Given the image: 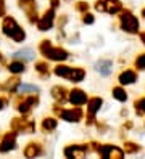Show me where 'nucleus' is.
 Listing matches in <instances>:
<instances>
[{
	"label": "nucleus",
	"instance_id": "1",
	"mask_svg": "<svg viewBox=\"0 0 145 159\" xmlns=\"http://www.w3.org/2000/svg\"><path fill=\"white\" fill-rule=\"evenodd\" d=\"M2 27H3V34L12 37L15 42H23L24 40L26 34H24V31L21 29V27L18 26V23L13 20V18H5Z\"/></svg>",
	"mask_w": 145,
	"mask_h": 159
},
{
	"label": "nucleus",
	"instance_id": "2",
	"mask_svg": "<svg viewBox=\"0 0 145 159\" xmlns=\"http://www.w3.org/2000/svg\"><path fill=\"white\" fill-rule=\"evenodd\" d=\"M41 52L44 53V57H47L48 60L53 61H65L68 58V52L63 48H58V47H53L48 40H44L41 43Z\"/></svg>",
	"mask_w": 145,
	"mask_h": 159
},
{
	"label": "nucleus",
	"instance_id": "3",
	"mask_svg": "<svg viewBox=\"0 0 145 159\" xmlns=\"http://www.w3.org/2000/svg\"><path fill=\"white\" fill-rule=\"evenodd\" d=\"M121 29L129 34H137L139 32V20L135 18L131 11H123L119 16Z\"/></svg>",
	"mask_w": 145,
	"mask_h": 159
},
{
	"label": "nucleus",
	"instance_id": "4",
	"mask_svg": "<svg viewBox=\"0 0 145 159\" xmlns=\"http://www.w3.org/2000/svg\"><path fill=\"white\" fill-rule=\"evenodd\" d=\"M95 10L102 13H110L116 15L123 10V3L119 0H97L95 2Z\"/></svg>",
	"mask_w": 145,
	"mask_h": 159
},
{
	"label": "nucleus",
	"instance_id": "5",
	"mask_svg": "<svg viewBox=\"0 0 145 159\" xmlns=\"http://www.w3.org/2000/svg\"><path fill=\"white\" fill-rule=\"evenodd\" d=\"M97 153H99L103 159H121L124 156V151L118 146H113V145H103V146H99L97 149Z\"/></svg>",
	"mask_w": 145,
	"mask_h": 159
},
{
	"label": "nucleus",
	"instance_id": "6",
	"mask_svg": "<svg viewBox=\"0 0 145 159\" xmlns=\"http://www.w3.org/2000/svg\"><path fill=\"white\" fill-rule=\"evenodd\" d=\"M19 7H21V10L27 15L31 23H34L37 20V7H36L34 0H19Z\"/></svg>",
	"mask_w": 145,
	"mask_h": 159
},
{
	"label": "nucleus",
	"instance_id": "7",
	"mask_svg": "<svg viewBox=\"0 0 145 159\" xmlns=\"http://www.w3.org/2000/svg\"><path fill=\"white\" fill-rule=\"evenodd\" d=\"M12 127L16 132H23V134H32L34 132V122L32 120H27V119H15Z\"/></svg>",
	"mask_w": 145,
	"mask_h": 159
},
{
	"label": "nucleus",
	"instance_id": "8",
	"mask_svg": "<svg viewBox=\"0 0 145 159\" xmlns=\"http://www.w3.org/2000/svg\"><path fill=\"white\" fill-rule=\"evenodd\" d=\"M89 148L84 146V145H71L65 149V156L66 157H76V159H81L87 154Z\"/></svg>",
	"mask_w": 145,
	"mask_h": 159
},
{
	"label": "nucleus",
	"instance_id": "9",
	"mask_svg": "<svg viewBox=\"0 0 145 159\" xmlns=\"http://www.w3.org/2000/svg\"><path fill=\"white\" fill-rule=\"evenodd\" d=\"M102 105H103V100L99 98V97H94L87 101V111H89V120H87V124L94 122V116H95L97 111H100Z\"/></svg>",
	"mask_w": 145,
	"mask_h": 159
},
{
	"label": "nucleus",
	"instance_id": "10",
	"mask_svg": "<svg viewBox=\"0 0 145 159\" xmlns=\"http://www.w3.org/2000/svg\"><path fill=\"white\" fill-rule=\"evenodd\" d=\"M53 20H55V13H53V10L45 11L44 16L37 21L39 29H41V31H48V29H50V27L53 26Z\"/></svg>",
	"mask_w": 145,
	"mask_h": 159
},
{
	"label": "nucleus",
	"instance_id": "11",
	"mask_svg": "<svg viewBox=\"0 0 145 159\" xmlns=\"http://www.w3.org/2000/svg\"><path fill=\"white\" fill-rule=\"evenodd\" d=\"M61 117L68 122H77V120H81L82 117V111L81 108H73V109H65L61 111Z\"/></svg>",
	"mask_w": 145,
	"mask_h": 159
},
{
	"label": "nucleus",
	"instance_id": "12",
	"mask_svg": "<svg viewBox=\"0 0 145 159\" xmlns=\"http://www.w3.org/2000/svg\"><path fill=\"white\" fill-rule=\"evenodd\" d=\"M15 143H16V135L15 134H7L2 140V143H0V151L7 153V151H10V149H13Z\"/></svg>",
	"mask_w": 145,
	"mask_h": 159
},
{
	"label": "nucleus",
	"instance_id": "13",
	"mask_svg": "<svg viewBox=\"0 0 145 159\" xmlns=\"http://www.w3.org/2000/svg\"><path fill=\"white\" fill-rule=\"evenodd\" d=\"M70 101L73 103V105H76V106H81V105H84V103H87V95L82 90L76 89V90H73L70 93Z\"/></svg>",
	"mask_w": 145,
	"mask_h": 159
},
{
	"label": "nucleus",
	"instance_id": "14",
	"mask_svg": "<svg viewBox=\"0 0 145 159\" xmlns=\"http://www.w3.org/2000/svg\"><path fill=\"white\" fill-rule=\"evenodd\" d=\"M119 84L121 85H131V84H134L135 80H137V74H135L134 71L128 69V71H123L119 74Z\"/></svg>",
	"mask_w": 145,
	"mask_h": 159
},
{
	"label": "nucleus",
	"instance_id": "15",
	"mask_svg": "<svg viewBox=\"0 0 145 159\" xmlns=\"http://www.w3.org/2000/svg\"><path fill=\"white\" fill-rule=\"evenodd\" d=\"M42 153V148L39 143H29L26 148H24V156L26 157H36Z\"/></svg>",
	"mask_w": 145,
	"mask_h": 159
},
{
	"label": "nucleus",
	"instance_id": "16",
	"mask_svg": "<svg viewBox=\"0 0 145 159\" xmlns=\"http://www.w3.org/2000/svg\"><path fill=\"white\" fill-rule=\"evenodd\" d=\"M37 103H39V100H37L36 97H29V98H26L21 105L18 106V109L21 111V113H27V111H31V108L36 106Z\"/></svg>",
	"mask_w": 145,
	"mask_h": 159
},
{
	"label": "nucleus",
	"instance_id": "17",
	"mask_svg": "<svg viewBox=\"0 0 145 159\" xmlns=\"http://www.w3.org/2000/svg\"><path fill=\"white\" fill-rule=\"evenodd\" d=\"M66 93H68V90L65 89V87H61V85H56V87H53L52 89V97L56 100V101H65L66 100Z\"/></svg>",
	"mask_w": 145,
	"mask_h": 159
},
{
	"label": "nucleus",
	"instance_id": "18",
	"mask_svg": "<svg viewBox=\"0 0 145 159\" xmlns=\"http://www.w3.org/2000/svg\"><path fill=\"white\" fill-rule=\"evenodd\" d=\"M95 66H97V71L100 74H103V76H108L111 72V61H108V60H102V61L97 63Z\"/></svg>",
	"mask_w": 145,
	"mask_h": 159
},
{
	"label": "nucleus",
	"instance_id": "19",
	"mask_svg": "<svg viewBox=\"0 0 145 159\" xmlns=\"http://www.w3.org/2000/svg\"><path fill=\"white\" fill-rule=\"evenodd\" d=\"M111 93H113V97L118 101H126V100H128V93H126V90L121 89V87H114Z\"/></svg>",
	"mask_w": 145,
	"mask_h": 159
},
{
	"label": "nucleus",
	"instance_id": "20",
	"mask_svg": "<svg viewBox=\"0 0 145 159\" xmlns=\"http://www.w3.org/2000/svg\"><path fill=\"white\" fill-rule=\"evenodd\" d=\"M42 127H44V130H47V132H52V130L56 129V120L52 119V117H47V119H44Z\"/></svg>",
	"mask_w": 145,
	"mask_h": 159
},
{
	"label": "nucleus",
	"instance_id": "21",
	"mask_svg": "<svg viewBox=\"0 0 145 159\" xmlns=\"http://www.w3.org/2000/svg\"><path fill=\"white\" fill-rule=\"evenodd\" d=\"M8 69H10V72H15V74L23 72V71H24V63H23V61H13V63L8 66Z\"/></svg>",
	"mask_w": 145,
	"mask_h": 159
},
{
	"label": "nucleus",
	"instance_id": "22",
	"mask_svg": "<svg viewBox=\"0 0 145 159\" xmlns=\"http://www.w3.org/2000/svg\"><path fill=\"white\" fill-rule=\"evenodd\" d=\"M16 58H23V60H32L34 58V52L32 50H21L15 53Z\"/></svg>",
	"mask_w": 145,
	"mask_h": 159
},
{
	"label": "nucleus",
	"instance_id": "23",
	"mask_svg": "<svg viewBox=\"0 0 145 159\" xmlns=\"http://www.w3.org/2000/svg\"><path fill=\"white\" fill-rule=\"evenodd\" d=\"M139 149H140L139 145H135V143H132V142H126V143H124V151H126V153H129V154L137 153Z\"/></svg>",
	"mask_w": 145,
	"mask_h": 159
},
{
	"label": "nucleus",
	"instance_id": "24",
	"mask_svg": "<svg viewBox=\"0 0 145 159\" xmlns=\"http://www.w3.org/2000/svg\"><path fill=\"white\" fill-rule=\"evenodd\" d=\"M36 69L45 76V74L48 72V64H47V63H42V61H41V63H36Z\"/></svg>",
	"mask_w": 145,
	"mask_h": 159
},
{
	"label": "nucleus",
	"instance_id": "25",
	"mask_svg": "<svg viewBox=\"0 0 145 159\" xmlns=\"http://www.w3.org/2000/svg\"><path fill=\"white\" fill-rule=\"evenodd\" d=\"M135 68L145 69V53H142V55L137 57V60H135Z\"/></svg>",
	"mask_w": 145,
	"mask_h": 159
},
{
	"label": "nucleus",
	"instance_id": "26",
	"mask_svg": "<svg viewBox=\"0 0 145 159\" xmlns=\"http://www.w3.org/2000/svg\"><path fill=\"white\" fill-rule=\"evenodd\" d=\"M135 109H137V113H145V98L135 101Z\"/></svg>",
	"mask_w": 145,
	"mask_h": 159
},
{
	"label": "nucleus",
	"instance_id": "27",
	"mask_svg": "<svg viewBox=\"0 0 145 159\" xmlns=\"http://www.w3.org/2000/svg\"><path fill=\"white\" fill-rule=\"evenodd\" d=\"M76 8H77L79 11H87V10H89V3H85V2H77Z\"/></svg>",
	"mask_w": 145,
	"mask_h": 159
},
{
	"label": "nucleus",
	"instance_id": "28",
	"mask_svg": "<svg viewBox=\"0 0 145 159\" xmlns=\"http://www.w3.org/2000/svg\"><path fill=\"white\" fill-rule=\"evenodd\" d=\"M82 20H84V23H85V24H92V23H94V16H92L90 13H85Z\"/></svg>",
	"mask_w": 145,
	"mask_h": 159
},
{
	"label": "nucleus",
	"instance_id": "29",
	"mask_svg": "<svg viewBox=\"0 0 145 159\" xmlns=\"http://www.w3.org/2000/svg\"><path fill=\"white\" fill-rule=\"evenodd\" d=\"M19 90H21V92H27V90H31V92H39L37 87H31V85H21V87H19Z\"/></svg>",
	"mask_w": 145,
	"mask_h": 159
},
{
	"label": "nucleus",
	"instance_id": "30",
	"mask_svg": "<svg viewBox=\"0 0 145 159\" xmlns=\"http://www.w3.org/2000/svg\"><path fill=\"white\" fill-rule=\"evenodd\" d=\"M5 15V3H3V0H0V16H3Z\"/></svg>",
	"mask_w": 145,
	"mask_h": 159
},
{
	"label": "nucleus",
	"instance_id": "31",
	"mask_svg": "<svg viewBox=\"0 0 145 159\" xmlns=\"http://www.w3.org/2000/svg\"><path fill=\"white\" fill-rule=\"evenodd\" d=\"M7 105V101L3 100V98H0V109H3V106Z\"/></svg>",
	"mask_w": 145,
	"mask_h": 159
},
{
	"label": "nucleus",
	"instance_id": "32",
	"mask_svg": "<svg viewBox=\"0 0 145 159\" xmlns=\"http://www.w3.org/2000/svg\"><path fill=\"white\" fill-rule=\"evenodd\" d=\"M52 7H53V8L58 7V0H52Z\"/></svg>",
	"mask_w": 145,
	"mask_h": 159
},
{
	"label": "nucleus",
	"instance_id": "33",
	"mask_svg": "<svg viewBox=\"0 0 145 159\" xmlns=\"http://www.w3.org/2000/svg\"><path fill=\"white\" fill-rule=\"evenodd\" d=\"M140 39H142V42H143V45H145V32L140 34Z\"/></svg>",
	"mask_w": 145,
	"mask_h": 159
},
{
	"label": "nucleus",
	"instance_id": "34",
	"mask_svg": "<svg viewBox=\"0 0 145 159\" xmlns=\"http://www.w3.org/2000/svg\"><path fill=\"white\" fill-rule=\"evenodd\" d=\"M142 16L145 18V8H143V10H142Z\"/></svg>",
	"mask_w": 145,
	"mask_h": 159
},
{
	"label": "nucleus",
	"instance_id": "35",
	"mask_svg": "<svg viewBox=\"0 0 145 159\" xmlns=\"http://www.w3.org/2000/svg\"><path fill=\"white\" fill-rule=\"evenodd\" d=\"M0 58H2V57H0Z\"/></svg>",
	"mask_w": 145,
	"mask_h": 159
}]
</instances>
